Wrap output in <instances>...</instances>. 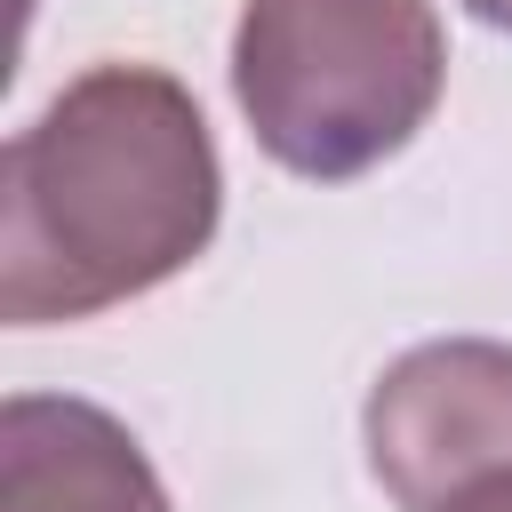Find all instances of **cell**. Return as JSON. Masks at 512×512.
Masks as SVG:
<instances>
[{
	"instance_id": "6",
	"label": "cell",
	"mask_w": 512,
	"mask_h": 512,
	"mask_svg": "<svg viewBox=\"0 0 512 512\" xmlns=\"http://www.w3.org/2000/svg\"><path fill=\"white\" fill-rule=\"evenodd\" d=\"M480 24H496V32H512V0H464Z\"/></svg>"
},
{
	"instance_id": "5",
	"label": "cell",
	"mask_w": 512,
	"mask_h": 512,
	"mask_svg": "<svg viewBox=\"0 0 512 512\" xmlns=\"http://www.w3.org/2000/svg\"><path fill=\"white\" fill-rule=\"evenodd\" d=\"M440 512H512V464L488 472V480H472V488H456Z\"/></svg>"
},
{
	"instance_id": "3",
	"label": "cell",
	"mask_w": 512,
	"mask_h": 512,
	"mask_svg": "<svg viewBox=\"0 0 512 512\" xmlns=\"http://www.w3.org/2000/svg\"><path fill=\"white\" fill-rule=\"evenodd\" d=\"M368 472L400 512H440L456 488L512 464V344L432 336L368 392Z\"/></svg>"
},
{
	"instance_id": "1",
	"label": "cell",
	"mask_w": 512,
	"mask_h": 512,
	"mask_svg": "<svg viewBox=\"0 0 512 512\" xmlns=\"http://www.w3.org/2000/svg\"><path fill=\"white\" fill-rule=\"evenodd\" d=\"M224 216L200 96L160 64H88L0 160V320L56 328L152 296Z\"/></svg>"
},
{
	"instance_id": "2",
	"label": "cell",
	"mask_w": 512,
	"mask_h": 512,
	"mask_svg": "<svg viewBox=\"0 0 512 512\" xmlns=\"http://www.w3.org/2000/svg\"><path fill=\"white\" fill-rule=\"evenodd\" d=\"M448 88L432 0H248L232 24V96L264 160L312 184L384 168Z\"/></svg>"
},
{
	"instance_id": "4",
	"label": "cell",
	"mask_w": 512,
	"mask_h": 512,
	"mask_svg": "<svg viewBox=\"0 0 512 512\" xmlns=\"http://www.w3.org/2000/svg\"><path fill=\"white\" fill-rule=\"evenodd\" d=\"M0 512H176L136 432L72 392L0 408Z\"/></svg>"
}]
</instances>
